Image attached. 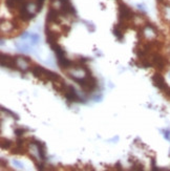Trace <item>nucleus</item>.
<instances>
[{
	"label": "nucleus",
	"instance_id": "obj_1",
	"mask_svg": "<svg viewBox=\"0 0 170 171\" xmlns=\"http://www.w3.org/2000/svg\"><path fill=\"white\" fill-rule=\"evenodd\" d=\"M68 77L79 84L85 94H90L97 88V80L91 75H86V77L84 78H78V77L72 76V75H68Z\"/></svg>",
	"mask_w": 170,
	"mask_h": 171
},
{
	"label": "nucleus",
	"instance_id": "obj_2",
	"mask_svg": "<svg viewBox=\"0 0 170 171\" xmlns=\"http://www.w3.org/2000/svg\"><path fill=\"white\" fill-rule=\"evenodd\" d=\"M119 21H129L134 18L136 14L125 3H119Z\"/></svg>",
	"mask_w": 170,
	"mask_h": 171
},
{
	"label": "nucleus",
	"instance_id": "obj_3",
	"mask_svg": "<svg viewBox=\"0 0 170 171\" xmlns=\"http://www.w3.org/2000/svg\"><path fill=\"white\" fill-rule=\"evenodd\" d=\"M60 2V7H59V13L61 16H68V15H75L76 11L73 4L70 3L69 0H58Z\"/></svg>",
	"mask_w": 170,
	"mask_h": 171
},
{
	"label": "nucleus",
	"instance_id": "obj_4",
	"mask_svg": "<svg viewBox=\"0 0 170 171\" xmlns=\"http://www.w3.org/2000/svg\"><path fill=\"white\" fill-rule=\"evenodd\" d=\"M1 66L12 68V69H19L17 57H12V56L1 54Z\"/></svg>",
	"mask_w": 170,
	"mask_h": 171
},
{
	"label": "nucleus",
	"instance_id": "obj_5",
	"mask_svg": "<svg viewBox=\"0 0 170 171\" xmlns=\"http://www.w3.org/2000/svg\"><path fill=\"white\" fill-rule=\"evenodd\" d=\"M30 4V1L28 0H5V5L9 11H18L23 7L28 6Z\"/></svg>",
	"mask_w": 170,
	"mask_h": 171
},
{
	"label": "nucleus",
	"instance_id": "obj_6",
	"mask_svg": "<svg viewBox=\"0 0 170 171\" xmlns=\"http://www.w3.org/2000/svg\"><path fill=\"white\" fill-rule=\"evenodd\" d=\"M150 61L152 63V66H154L155 68L162 70L164 69L165 66H166V60H165L164 57H162L161 55H159L157 53H153V54H150Z\"/></svg>",
	"mask_w": 170,
	"mask_h": 171
},
{
	"label": "nucleus",
	"instance_id": "obj_7",
	"mask_svg": "<svg viewBox=\"0 0 170 171\" xmlns=\"http://www.w3.org/2000/svg\"><path fill=\"white\" fill-rule=\"evenodd\" d=\"M64 96H65V98L70 102H84V100L78 96L76 89L74 88V86L72 85L66 86L65 92H64Z\"/></svg>",
	"mask_w": 170,
	"mask_h": 171
},
{
	"label": "nucleus",
	"instance_id": "obj_8",
	"mask_svg": "<svg viewBox=\"0 0 170 171\" xmlns=\"http://www.w3.org/2000/svg\"><path fill=\"white\" fill-rule=\"evenodd\" d=\"M151 80H152L153 85H154L155 87H158L159 89L163 90V92H165V90L168 88V85L166 84V82H165L164 77L162 76L161 73H154V75L152 76Z\"/></svg>",
	"mask_w": 170,
	"mask_h": 171
},
{
	"label": "nucleus",
	"instance_id": "obj_9",
	"mask_svg": "<svg viewBox=\"0 0 170 171\" xmlns=\"http://www.w3.org/2000/svg\"><path fill=\"white\" fill-rule=\"evenodd\" d=\"M60 13L56 9H51L46 16V24L49 25L51 23H60Z\"/></svg>",
	"mask_w": 170,
	"mask_h": 171
},
{
	"label": "nucleus",
	"instance_id": "obj_10",
	"mask_svg": "<svg viewBox=\"0 0 170 171\" xmlns=\"http://www.w3.org/2000/svg\"><path fill=\"white\" fill-rule=\"evenodd\" d=\"M45 35H46V43H49V45H52L54 43H57L58 39L60 38V34L57 33V32L49 30V25H46L45 28Z\"/></svg>",
	"mask_w": 170,
	"mask_h": 171
},
{
	"label": "nucleus",
	"instance_id": "obj_11",
	"mask_svg": "<svg viewBox=\"0 0 170 171\" xmlns=\"http://www.w3.org/2000/svg\"><path fill=\"white\" fill-rule=\"evenodd\" d=\"M34 145H36L37 147V150H38V154H39V158L42 161L46 159L45 156V144L41 142V141H38V140H34V142H32Z\"/></svg>",
	"mask_w": 170,
	"mask_h": 171
},
{
	"label": "nucleus",
	"instance_id": "obj_12",
	"mask_svg": "<svg viewBox=\"0 0 170 171\" xmlns=\"http://www.w3.org/2000/svg\"><path fill=\"white\" fill-rule=\"evenodd\" d=\"M34 14L30 12L28 9V6H23L19 9V18L23 20V21H30V19L34 18Z\"/></svg>",
	"mask_w": 170,
	"mask_h": 171
},
{
	"label": "nucleus",
	"instance_id": "obj_13",
	"mask_svg": "<svg viewBox=\"0 0 170 171\" xmlns=\"http://www.w3.org/2000/svg\"><path fill=\"white\" fill-rule=\"evenodd\" d=\"M46 70L44 67H42V66H39V65H36V66H34L33 68H32V73H33V75L36 78H39V79H42L44 80V76H45V73Z\"/></svg>",
	"mask_w": 170,
	"mask_h": 171
},
{
	"label": "nucleus",
	"instance_id": "obj_14",
	"mask_svg": "<svg viewBox=\"0 0 170 171\" xmlns=\"http://www.w3.org/2000/svg\"><path fill=\"white\" fill-rule=\"evenodd\" d=\"M57 62H58V65H59V66H60L62 69L70 68V67H72V63H73V61L68 60V59H67L65 56H63V57H58Z\"/></svg>",
	"mask_w": 170,
	"mask_h": 171
},
{
	"label": "nucleus",
	"instance_id": "obj_15",
	"mask_svg": "<svg viewBox=\"0 0 170 171\" xmlns=\"http://www.w3.org/2000/svg\"><path fill=\"white\" fill-rule=\"evenodd\" d=\"M124 30L121 28V26H119L118 24L115 25V28H113V35L117 37V39L118 40H123L124 36H123V33H124Z\"/></svg>",
	"mask_w": 170,
	"mask_h": 171
},
{
	"label": "nucleus",
	"instance_id": "obj_16",
	"mask_svg": "<svg viewBox=\"0 0 170 171\" xmlns=\"http://www.w3.org/2000/svg\"><path fill=\"white\" fill-rule=\"evenodd\" d=\"M1 148L2 149H9V147L12 146V141L7 140V139H1Z\"/></svg>",
	"mask_w": 170,
	"mask_h": 171
},
{
	"label": "nucleus",
	"instance_id": "obj_17",
	"mask_svg": "<svg viewBox=\"0 0 170 171\" xmlns=\"http://www.w3.org/2000/svg\"><path fill=\"white\" fill-rule=\"evenodd\" d=\"M30 43L33 44V45H36L37 43L39 42L40 40V37L38 34H30Z\"/></svg>",
	"mask_w": 170,
	"mask_h": 171
},
{
	"label": "nucleus",
	"instance_id": "obj_18",
	"mask_svg": "<svg viewBox=\"0 0 170 171\" xmlns=\"http://www.w3.org/2000/svg\"><path fill=\"white\" fill-rule=\"evenodd\" d=\"M16 46H17V48L20 50V52H22V53H28V52H30V47L28 45H25V44H22V45H19L18 43L16 44Z\"/></svg>",
	"mask_w": 170,
	"mask_h": 171
},
{
	"label": "nucleus",
	"instance_id": "obj_19",
	"mask_svg": "<svg viewBox=\"0 0 170 171\" xmlns=\"http://www.w3.org/2000/svg\"><path fill=\"white\" fill-rule=\"evenodd\" d=\"M45 0H36V12H40Z\"/></svg>",
	"mask_w": 170,
	"mask_h": 171
},
{
	"label": "nucleus",
	"instance_id": "obj_20",
	"mask_svg": "<svg viewBox=\"0 0 170 171\" xmlns=\"http://www.w3.org/2000/svg\"><path fill=\"white\" fill-rule=\"evenodd\" d=\"M1 111H5L6 113H9V116H12L13 118H15L16 120H19V116H18V114H16L15 112H13V111H11V110L6 109V108H4V107H1Z\"/></svg>",
	"mask_w": 170,
	"mask_h": 171
},
{
	"label": "nucleus",
	"instance_id": "obj_21",
	"mask_svg": "<svg viewBox=\"0 0 170 171\" xmlns=\"http://www.w3.org/2000/svg\"><path fill=\"white\" fill-rule=\"evenodd\" d=\"M83 22L85 23V25L87 26V28L89 30L90 32H94V25L92 22H89V21H86V20H83Z\"/></svg>",
	"mask_w": 170,
	"mask_h": 171
},
{
	"label": "nucleus",
	"instance_id": "obj_22",
	"mask_svg": "<svg viewBox=\"0 0 170 171\" xmlns=\"http://www.w3.org/2000/svg\"><path fill=\"white\" fill-rule=\"evenodd\" d=\"M131 169H132V170H143L144 168H143L142 164H139L138 162H134V166L131 167Z\"/></svg>",
	"mask_w": 170,
	"mask_h": 171
},
{
	"label": "nucleus",
	"instance_id": "obj_23",
	"mask_svg": "<svg viewBox=\"0 0 170 171\" xmlns=\"http://www.w3.org/2000/svg\"><path fill=\"white\" fill-rule=\"evenodd\" d=\"M25 130H26V129H24V128H16L15 135H17V137H21V135L25 132Z\"/></svg>",
	"mask_w": 170,
	"mask_h": 171
},
{
	"label": "nucleus",
	"instance_id": "obj_24",
	"mask_svg": "<svg viewBox=\"0 0 170 171\" xmlns=\"http://www.w3.org/2000/svg\"><path fill=\"white\" fill-rule=\"evenodd\" d=\"M13 164H14L16 167H18V168H23V167H24V166H23V164H22L21 162L17 161V160H14V161H13Z\"/></svg>",
	"mask_w": 170,
	"mask_h": 171
},
{
	"label": "nucleus",
	"instance_id": "obj_25",
	"mask_svg": "<svg viewBox=\"0 0 170 171\" xmlns=\"http://www.w3.org/2000/svg\"><path fill=\"white\" fill-rule=\"evenodd\" d=\"M163 131V135H164V137L166 140H170V130L166 129V130H162Z\"/></svg>",
	"mask_w": 170,
	"mask_h": 171
},
{
	"label": "nucleus",
	"instance_id": "obj_26",
	"mask_svg": "<svg viewBox=\"0 0 170 171\" xmlns=\"http://www.w3.org/2000/svg\"><path fill=\"white\" fill-rule=\"evenodd\" d=\"M30 35L28 33H26V32H24V33H22L21 35H20V37H21L22 39H28V38H30Z\"/></svg>",
	"mask_w": 170,
	"mask_h": 171
},
{
	"label": "nucleus",
	"instance_id": "obj_27",
	"mask_svg": "<svg viewBox=\"0 0 170 171\" xmlns=\"http://www.w3.org/2000/svg\"><path fill=\"white\" fill-rule=\"evenodd\" d=\"M102 98H103V97H102L101 95L96 96V97L94 98V102H100V101H102Z\"/></svg>",
	"mask_w": 170,
	"mask_h": 171
},
{
	"label": "nucleus",
	"instance_id": "obj_28",
	"mask_svg": "<svg viewBox=\"0 0 170 171\" xmlns=\"http://www.w3.org/2000/svg\"><path fill=\"white\" fill-rule=\"evenodd\" d=\"M138 7H139V9H141V11H143V12H145V6H144V4H138Z\"/></svg>",
	"mask_w": 170,
	"mask_h": 171
},
{
	"label": "nucleus",
	"instance_id": "obj_29",
	"mask_svg": "<svg viewBox=\"0 0 170 171\" xmlns=\"http://www.w3.org/2000/svg\"><path fill=\"white\" fill-rule=\"evenodd\" d=\"M118 141H119V137H118V135H117V137H113V139H110L109 142H118Z\"/></svg>",
	"mask_w": 170,
	"mask_h": 171
},
{
	"label": "nucleus",
	"instance_id": "obj_30",
	"mask_svg": "<svg viewBox=\"0 0 170 171\" xmlns=\"http://www.w3.org/2000/svg\"><path fill=\"white\" fill-rule=\"evenodd\" d=\"M159 3H161V4H165V2H166V0H157Z\"/></svg>",
	"mask_w": 170,
	"mask_h": 171
},
{
	"label": "nucleus",
	"instance_id": "obj_31",
	"mask_svg": "<svg viewBox=\"0 0 170 171\" xmlns=\"http://www.w3.org/2000/svg\"><path fill=\"white\" fill-rule=\"evenodd\" d=\"M1 45H4V40H1Z\"/></svg>",
	"mask_w": 170,
	"mask_h": 171
},
{
	"label": "nucleus",
	"instance_id": "obj_32",
	"mask_svg": "<svg viewBox=\"0 0 170 171\" xmlns=\"http://www.w3.org/2000/svg\"><path fill=\"white\" fill-rule=\"evenodd\" d=\"M169 78H170V73H169Z\"/></svg>",
	"mask_w": 170,
	"mask_h": 171
}]
</instances>
